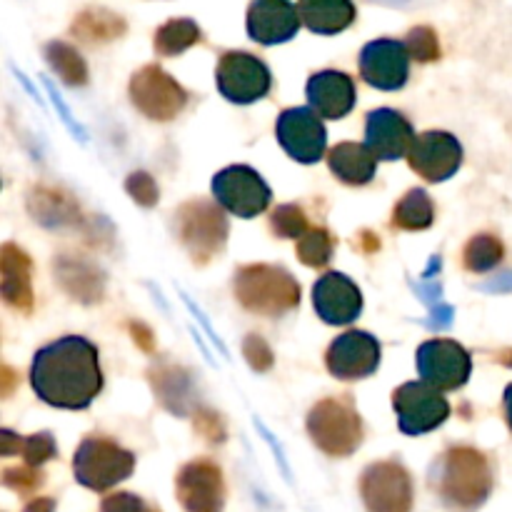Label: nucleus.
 Here are the masks:
<instances>
[{
  "label": "nucleus",
  "instance_id": "f257e3e1",
  "mask_svg": "<svg viewBox=\"0 0 512 512\" xmlns=\"http://www.w3.org/2000/svg\"><path fill=\"white\" fill-rule=\"evenodd\" d=\"M30 385L43 403L63 410H83L103 390L98 348L80 335H68L35 353Z\"/></svg>",
  "mask_w": 512,
  "mask_h": 512
},
{
  "label": "nucleus",
  "instance_id": "f03ea898",
  "mask_svg": "<svg viewBox=\"0 0 512 512\" xmlns=\"http://www.w3.org/2000/svg\"><path fill=\"white\" fill-rule=\"evenodd\" d=\"M433 488L453 512H475L493 493L488 458L473 448H450L435 463Z\"/></svg>",
  "mask_w": 512,
  "mask_h": 512
},
{
  "label": "nucleus",
  "instance_id": "7ed1b4c3",
  "mask_svg": "<svg viewBox=\"0 0 512 512\" xmlns=\"http://www.w3.org/2000/svg\"><path fill=\"white\" fill-rule=\"evenodd\" d=\"M235 298L250 313L280 318L300 305V285L275 265H245L235 273Z\"/></svg>",
  "mask_w": 512,
  "mask_h": 512
},
{
  "label": "nucleus",
  "instance_id": "20e7f679",
  "mask_svg": "<svg viewBox=\"0 0 512 512\" xmlns=\"http://www.w3.org/2000/svg\"><path fill=\"white\" fill-rule=\"evenodd\" d=\"M135 470V455L120 448L115 440L103 435H90L78 445L73 458V473L80 485L95 493L115 488L128 480Z\"/></svg>",
  "mask_w": 512,
  "mask_h": 512
},
{
  "label": "nucleus",
  "instance_id": "39448f33",
  "mask_svg": "<svg viewBox=\"0 0 512 512\" xmlns=\"http://www.w3.org/2000/svg\"><path fill=\"white\" fill-rule=\"evenodd\" d=\"M308 433L323 453L348 458L363 443V420L348 400L325 398L310 410Z\"/></svg>",
  "mask_w": 512,
  "mask_h": 512
},
{
  "label": "nucleus",
  "instance_id": "423d86ee",
  "mask_svg": "<svg viewBox=\"0 0 512 512\" xmlns=\"http://www.w3.org/2000/svg\"><path fill=\"white\" fill-rule=\"evenodd\" d=\"M178 238L195 263L205 265L223 253L228 240V220L215 203L190 200L178 210Z\"/></svg>",
  "mask_w": 512,
  "mask_h": 512
},
{
  "label": "nucleus",
  "instance_id": "0eeeda50",
  "mask_svg": "<svg viewBox=\"0 0 512 512\" xmlns=\"http://www.w3.org/2000/svg\"><path fill=\"white\" fill-rule=\"evenodd\" d=\"M215 80H218L220 95L238 105L263 100L273 85L268 65L243 50H230L220 55Z\"/></svg>",
  "mask_w": 512,
  "mask_h": 512
},
{
  "label": "nucleus",
  "instance_id": "6e6552de",
  "mask_svg": "<svg viewBox=\"0 0 512 512\" xmlns=\"http://www.w3.org/2000/svg\"><path fill=\"white\" fill-rule=\"evenodd\" d=\"M215 203L238 218H255L270 205L268 183L248 165H230L213 178Z\"/></svg>",
  "mask_w": 512,
  "mask_h": 512
},
{
  "label": "nucleus",
  "instance_id": "1a4fd4ad",
  "mask_svg": "<svg viewBox=\"0 0 512 512\" xmlns=\"http://www.w3.org/2000/svg\"><path fill=\"white\" fill-rule=\"evenodd\" d=\"M130 98L135 108L150 120H173L175 115L183 113L188 103V93L175 78H170L158 65H145L130 80Z\"/></svg>",
  "mask_w": 512,
  "mask_h": 512
},
{
  "label": "nucleus",
  "instance_id": "9d476101",
  "mask_svg": "<svg viewBox=\"0 0 512 512\" xmlns=\"http://www.w3.org/2000/svg\"><path fill=\"white\" fill-rule=\"evenodd\" d=\"M393 408L398 413V428L405 435H425L440 428L450 415V403L440 390L423 383H405L393 393Z\"/></svg>",
  "mask_w": 512,
  "mask_h": 512
},
{
  "label": "nucleus",
  "instance_id": "9b49d317",
  "mask_svg": "<svg viewBox=\"0 0 512 512\" xmlns=\"http://www.w3.org/2000/svg\"><path fill=\"white\" fill-rule=\"evenodd\" d=\"M418 373L423 383L433 385L440 393H448L468 383L473 360L468 350L455 340L435 338L418 348Z\"/></svg>",
  "mask_w": 512,
  "mask_h": 512
},
{
  "label": "nucleus",
  "instance_id": "f8f14e48",
  "mask_svg": "<svg viewBox=\"0 0 512 512\" xmlns=\"http://www.w3.org/2000/svg\"><path fill=\"white\" fill-rule=\"evenodd\" d=\"M365 508L370 512H410L413 510V480L400 463L370 465L360 480Z\"/></svg>",
  "mask_w": 512,
  "mask_h": 512
},
{
  "label": "nucleus",
  "instance_id": "ddd939ff",
  "mask_svg": "<svg viewBox=\"0 0 512 512\" xmlns=\"http://www.w3.org/2000/svg\"><path fill=\"white\" fill-rule=\"evenodd\" d=\"M278 143L285 153L298 163H318L325 155L328 133H325L323 118L313 108H290L283 110L275 125Z\"/></svg>",
  "mask_w": 512,
  "mask_h": 512
},
{
  "label": "nucleus",
  "instance_id": "4468645a",
  "mask_svg": "<svg viewBox=\"0 0 512 512\" xmlns=\"http://www.w3.org/2000/svg\"><path fill=\"white\" fill-rule=\"evenodd\" d=\"M360 75L378 90H400L408 83L410 53L405 40L378 38L360 50Z\"/></svg>",
  "mask_w": 512,
  "mask_h": 512
},
{
  "label": "nucleus",
  "instance_id": "2eb2a0df",
  "mask_svg": "<svg viewBox=\"0 0 512 512\" xmlns=\"http://www.w3.org/2000/svg\"><path fill=\"white\" fill-rule=\"evenodd\" d=\"M410 168L425 178L428 183H443L453 178L458 168L463 165V148L458 138L445 130H428L418 135L408 153Z\"/></svg>",
  "mask_w": 512,
  "mask_h": 512
},
{
  "label": "nucleus",
  "instance_id": "dca6fc26",
  "mask_svg": "<svg viewBox=\"0 0 512 512\" xmlns=\"http://www.w3.org/2000/svg\"><path fill=\"white\" fill-rule=\"evenodd\" d=\"M175 493L185 512H223V473L213 460H193L180 468Z\"/></svg>",
  "mask_w": 512,
  "mask_h": 512
},
{
  "label": "nucleus",
  "instance_id": "f3484780",
  "mask_svg": "<svg viewBox=\"0 0 512 512\" xmlns=\"http://www.w3.org/2000/svg\"><path fill=\"white\" fill-rule=\"evenodd\" d=\"M325 363L338 380L368 378L380 365V343L363 330H348L330 343Z\"/></svg>",
  "mask_w": 512,
  "mask_h": 512
},
{
  "label": "nucleus",
  "instance_id": "a211bd4d",
  "mask_svg": "<svg viewBox=\"0 0 512 512\" xmlns=\"http://www.w3.org/2000/svg\"><path fill=\"white\" fill-rule=\"evenodd\" d=\"M298 5L290 0H253L248 8V35L260 45L288 43L300 28Z\"/></svg>",
  "mask_w": 512,
  "mask_h": 512
},
{
  "label": "nucleus",
  "instance_id": "6ab92c4d",
  "mask_svg": "<svg viewBox=\"0 0 512 512\" xmlns=\"http://www.w3.org/2000/svg\"><path fill=\"white\" fill-rule=\"evenodd\" d=\"M415 138L413 125L403 113L393 108H378L368 115L365 123V145L378 160H400L410 153Z\"/></svg>",
  "mask_w": 512,
  "mask_h": 512
},
{
  "label": "nucleus",
  "instance_id": "aec40b11",
  "mask_svg": "<svg viewBox=\"0 0 512 512\" xmlns=\"http://www.w3.org/2000/svg\"><path fill=\"white\" fill-rule=\"evenodd\" d=\"M313 303L328 325H348L363 313V293L343 273H325L315 283Z\"/></svg>",
  "mask_w": 512,
  "mask_h": 512
},
{
  "label": "nucleus",
  "instance_id": "412c9836",
  "mask_svg": "<svg viewBox=\"0 0 512 512\" xmlns=\"http://www.w3.org/2000/svg\"><path fill=\"white\" fill-rule=\"evenodd\" d=\"M310 108L328 120H340L353 110L355 105V83L348 73L340 70H320L310 75L308 88Z\"/></svg>",
  "mask_w": 512,
  "mask_h": 512
},
{
  "label": "nucleus",
  "instance_id": "4be33fe9",
  "mask_svg": "<svg viewBox=\"0 0 512 512\" xmlns=\"http://www.w3.org/2000/svg\"><path fill=\"white\" fill-rule=\"evenodd\" d=\"M0 268H3V298L10 308L20 310V313H30L33 310V283H30V258L18 250L15 245H5L3 258H0Z\"/></svg>",
  "mask_w": 512,
  "mask_h": 512
},
{
  "label": "nucleus",
  "instance_id": "5701e85b",
  "mask_svg": "<svg viewBox=\"0 0 512 512\" xmlns=\"http://www.w3.org/2000/svg\"><path fill=\"white\" fill-rule=\"evenodd\" d=\"M300 20L318 35H338L355 20L353 0H298Z\"/></svg>",
  "mask_w": 512,
  "mask_h": 512
},
{
  "label": "nucleus",
  "instance_id": "b1692460",
  "mask_svg": "<svg viewBox=\"0 0 512 512\" xmlns=\"http://www.w3.org/2000/svg\"><path fill=\"white\" fill-rule=\"evenodd\" d=\"M375 163L378 158L360 143H340L328 155L330 170L345 185H368L375 178Z\"/></svg>",
  "mask_w": 512,
  "mask_h": 512
},
{
  "label": "nucleus",
  "instance_id": "393cba45",
  "mask_svg": "<svg viewBox=\"0 0 512 512\" xmlns=\"http://www.w3.org/2000/svg\"><path fill=\"white\" fill-rule=\"evenodd\" d=\"M125 30H128L125 20L118 13L105 8H85L83 13L75 15L73 25H70V33L88 45L110 43V40L123 38Z\"/></svg>",
  "mask_w": 512,
  "mask_h": 512
},
{
  "label": "nucleus",
  "instance_id": "a878e982",
  "mask_svg": "<svg viewBox=\"0 0 512 512\" xmlns=\"http://www.w3.org/2000/svg\"><path fill=\"white\" fill-rule=\"evenodd\" d=\"M55 270H58V283L63 285L75 300L95 303V300L103 298V278H100L98 270H93L90 265L63 258L55 263Z\"/></svg>",
  "mask_w": 512,
  "mask_h": 512
},
{
  "label": "nucleus",
  "instance_id": "bb28decb",
  "mask_svg": "<svg viewBox=\"0 0 512 512\" xmlns=\"http://www.w3.org/2000/svg\"><path fill=\"white\" fill-rule=\"evenodd\" d=\"M203 40L200 33V25L190 18H173L168 23L160 25L155 30V53L163 55V58H173V55L185 53L188 48H193L195 43Z\"/></svg>",
  "mask_w": 512,
  "mask_h": 512
},
{
  "label": "nucleus",
  "instance_id": "cd10ccee",
  "mask_svg": "<svg viewBox=\"0 0 512 512\" xmlns=\"http://www.w3.org/2000/svg\"><path fill=\"white\" fill-rule=\"evenodd\" d=\"M0 443H3V455L10 458V455H23L25 465L30 468H40L43 463L55 458V440L50 433L40 435H28V438H18L10 430H3L0 435Z\"/></svg>",
  "mask_w": 512,
  "mask_h": 512
},
{
  "label": "nucleus",
  "instance_id": "c85d7f7f",
  "mask_svg": "<svg viewBox=\"0 0 512 512\" xmlns=\"http://www.w3.org/2000/svg\"><path fill=\"white\" fill-rule=\"evenodd\" d=\"M433 220V200H430V195L420 188L410 190L405 198H400V203L395 205L393 210V225L400 230H425L433 225Z\"/></svg>",
  "mask_w": 512,
  "mask_h": 512
},
{
  "label": "nucleus",
  "instance_id": "c756f323",
  "mask_svg": "<svg viewBox=\"0 0 512 512\" xmlns=\"http://www.w3.org/2000/svg\"><path fill=\"white\" fill-rule=\"evenodd\" d=\"M45 58H48L50 68L60 75L65 85H78L88 83V65H85L83 55L68 43H60V40H53V43L45 45Z\"/></svg>",
  "mask_w": 512,
  "mask_h": 512
},
{
  "label": "nucleus",
  "instance_id": "7c9ffc66",
  "mask_svg": "<svg viewBox=\"0 0 512 512\" xmlns=\"http://www.w3.org/2000/svg\"><path fill=\"white\" fill-rule=\"evenodd\" d=\"M505 248L500 243V238L495 235H475L468 245H465L463 263L470 273H488V270L498 268L503 263Z\"/></svg>",
  "mask_w": 512,
  "mask_h": 512
},
{
  "label": "nucleus",
  "instance_id": "2f4dec72",
  "mask_svg": "<svg viewBox=\"0 0 512 512\" xmlns=\"http://www.w3.org/2000/svg\"><path fill=\"white\" fill-rule=\"evenodd\" d=\"M335 250L333 235L325 228H310L303 238L298 240V258L303 260L308 268H323L330 263Z\"/></svg>",
  "mask_w": 512,
  "mask_h": 512
},
{
  "label": "nucleus",
  "instance_id": "473e14b6",
  "mask_svg": "<svg viewBox=\"0 0 512 512\" xmlns=\"http://www.w3.org/2000/svg\"><path fill=\"white\" fill-rule=\"evenodd\" d=\"M158 400H163L173 413H185V400H188V378H183L180 370H160L158 378H153Z\"/></svg>",
  "mask_w": 512,
  "mask_h": 512
},
{
  "label": "nucleus",
  "instance_id": "72a5a7b5",
  "mask_svg": "<svg viewBox=\"0 0 512 512\" xmlns=\"http://www.w3.org/2000/svg\"><path fill=\"white\" fill-rule=\"evenodd\" d=\"M405 48H408L410 58L418 60V63H435L440 58V40L430 25H418L408 33L405 38Z\"/></svg>",
  "mask_w": 512,
  "mask_h": 512
},
{
  "label": "nucleus",
  "instance_id": "f704fd0d",
  "mask_svg": "<svg viewBox=\"0 0 512 512\" xmlns=\"http://www.w3.org/2000/svg\"><path fill=\"white\" fill-rule=\"evenodd\" d=\"M270 228L278 238H303L308 233V218L298 205H280L270 218Z\"/></svg>",
  "mask_w": 512,
  "mask_h": 512
},
{
  "label": "nucleus",
  "instance_id": "c9c22d12",
  "mask_svg": "<svg viewBox=\"0 0 512 512\" xmlns=\"http://www.w3.org/2000/svg\"><path fill=\"white\" fill-rule=\"evenodd\" d=\"M30 203H38L40 208L33 210L35 218L43 220V223H65L68 220V210L73 208V203L70 200H65L63 195L53 193V190H35L33 198H30Z\"/></svg>",
  "mask_w": 512,
  "mask_h": 512
},
{
  "label": "nucleus",
  "instance_id": "e433bc0d",
  "mask_svg": "<svg viewBox=\"0 0 512 512\" xmlns=\"http://www.w3.org/2000/svg\"><path fill=\"white\" fill-rule=\"evenodd\" d=\"M125 190L130 193V198L135 203H140L143 208H153L158 203V185L150 178L148 173H133L128 180H125Z\"/></svg>",
  "mask_w": 512,
  "mask_h": 512
},
{
  "label": "nucleus",
  "instance_id": "4c0bfd02",
  "mask_svg": "<svg viewBox=\"0 0 512 512\" xmlns=\"http://www.w3.org/2000/svg\"><path fill=\"white\" fill-rule=\"evenodd\" d=\"M243 355L248 358L250 368L258 370V373H265V370L273 368V350L268 348L260 335H248L243 343Z\"/></svg>",
  "mask_w": 512,
  "mask_h": 512
},
{
  "label": "nucleus",
  "instance_id": "58836bf2",
  "mask_svg": "<svg viewBox=\"0 0 512 512\" xmlns=\"http://www.w3.org/2000/svg\"><path fill=\"white\" fill-rule=\"evenodd\" d=\"M3 483L8 488H13L15 493H33L40 483H43V473H38V468H30V465H23V468H10L5 470Z\"/></svg>",
  "mask_w": 512,
  "mask_h": 512
},
{
  "label": "nucleus",
  "instance_id": "ea45409f",
  "mask_svg": "<svg viewBox=\"0 0 512 512\" xmlns=\"http://www.w3.org/2000/svg\"><path fill=\"white\" fill-rule=\"evenodd\" d=\"M100 512H158V510L150 508L143 498H138V495L133 493H115L103 500Z\"/></svg>",
  "mask_w": 512,
  "mask_h": 512
},
{
  "label": "nucleus",
  "instance_id": "a19ab883",
  "mask_svg": "<svg viewBox=\"0 0 512 512\" xmlns=\"http://www.w3.org/2000/svg\"><path fill=\"white\" fill-rule=\"evenodd\" d=\"M198 430L208 435V440H213V443L223 440V425H220L218 415H203V418L198 420Z\"/></svg>",
  "mask_w": 512,
  "mask_h": 512
},
{
  "label": "nucleus",
  "instance_id": "79ce46f5",
  "mask_svg": "<svg viewBox=\"0 0 512 512\" xmlns=\"http://www.w3.org/2000/svg\"><path fill=\"white\" fill-rule=\"evenodd\" d=\"M130 330H133V335H135V343H138L143 350H148V353H153V335H150V330L145 328V325H138V323L130 325Z\"/></svg>",
  "mask_w": 512,
  "mask_h": 512
},
{
  "label": "nucleus",
  "instance_id": "37998d69",
  "mask_svg": "<svg viewBox=\"0 0 512 512\" xmlns=\"http://www.w3.org/2000/svg\"><path fill=\"white\" fill-rule=\"evenodd\" d=\"M23 512H55V500L35 498L33 503H28V508H25Z\"/></svg>",
  "mask_w": 512,
  "mask_h": 512
},
{
  "label": "nucleus",
  "instance_id": "c03bdc74",
  "mask_svg": "<svg viewBox=\"0 0 512 512\" xmlns=\"http://www.w3.org/2000/svg\"><path fill=\"white\" fill-rule=\"evenodd\" d=\"M503 410H505V420H508V428L512 430V383L508 385V388H505Z\"/></svg>",
  "mask_w": 512,
  "mask_h": 512
}]
</instances>
